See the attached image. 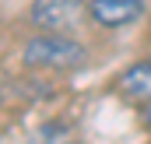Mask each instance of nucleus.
I'll return each instance as SVG.
<instances>
[{
	"mask_svg": "<svg viewBox=\"0 0 151 144\" xmlns=\"http://www.w3.org/2000/svg\"><path fill=\"white\" fill-rule=\"evenodd\" d=\"M119 91L134 102H151V60H141L119 74Z\"/></svg>",
	"mask_w": 151,
	"mask_h": 144,
	"instance_id": "4",
	"label": "nucleus"
},
{
	"mask_svg": "<svg viewBox=\"0 0 151 144\" xmlns=\"http://www.w3.org/2000/svg\"><path fill=\"white\" fill-rule=\"evenodd\" d=\"M28 18L35 21L39 28H49V32L70 28L81 18V0H32Z\"/></svg>",
	"mask_w": 151,
	"mask_h": 144,
	"instance_id": "3",
	"label": "nucleus"
},
{
	"mask_svg": "<svg viewBox=\"0 0 151 144\" xmlns=\"http://www.w3.org/2000/svg\"><path fill=\"white\" fill-rule=\"evenodd\" d=\"M32 144H74V141H67V137H60L56 130H49V134H39Z\"/></svg>",
	"mask_w": 151,
	"mask_h": 144,
	"instance_id": "5",
	"label": "nucleus"
},
{
	"mask_svg": "<svg viewBox=\"0 0 151 144\" xmlns=\"http://www.w3.org/2000/svg\"><path fill=\"white\" fill-rule=\"evenodd\" d=\"M141 116H144V127L151 130V102H144V112H141Z\"/></svg>",
	"mask_w": 151,
	"mask_h": 144,
	"instance_id": "6",
	"label": "nucleus"
},
{
	"mask_svg": "<svg viewBox=\"0 0 151 144\" xmlns=\"http://www.w3.org/2000/svg\"><path fill=\"white\" fill-rule=\"evenodd\" d=\"M148 4L144 0H88V14L95 25L102 28H123L134 25L137 18H144Z\"/></svg>",
	"mask_w": 151,
	"mask_h": 144,
	"instance_id": "2",
	"label": "nucleus"
},
{
	"mask_svg": "<svg viewBox=\"0 0 151 144\" xmlns=\"http://www.w3.org/2000/svg\"><path fill=\"white\" fill-rule=\"evenodd\" d=\"M21 60H25V67H42V71H74L88 60V49L77 39H67L60 32H46V35L28 39Z\"/></svg>",
	"mask_w": 151,
	"mask_h": 144,
	"instance_id": "1",
	"label": "nucleus"
}]
</instances>
